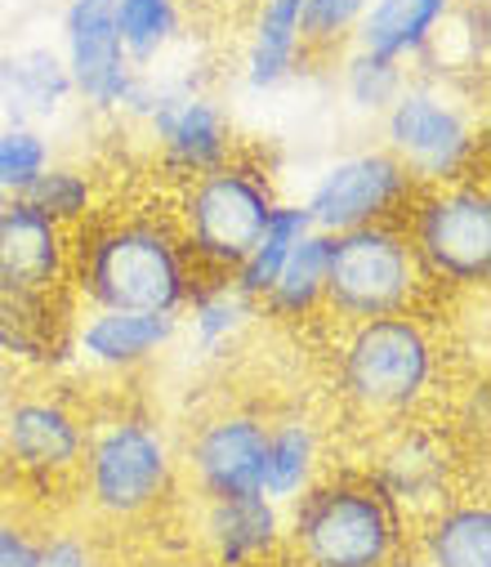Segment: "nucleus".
I'll return each mask as SVG.
<instances>
[{
	"instance_id": "obj_1",
	"label": "nucleus",
	"mask_w": 491,
	"mask_h": 567,
	"mask_svg": "<svg viewBox=\"0 0 491 567\" xmlns=\"http://www.w3.org/2000/svg\"><path fill=\"white\" fill-rule=\"evenodd\" d=\"M76 281L94 309L166 318H180L197 291L175 224L152 215L99 224L81 246Z\"/></svg>"
},
{
	"instance_id": "obj_2",
	"label": "nucleus",
	"mask_w": 491,
	"mask_h": 567,
	"mask_svg": "<svg viewBox=\"0 0 491 567\" xmlns=\"http://www.w3.org/2000/svg\"><path fill=\"white\" fill-rule=\"evenodd\" d=\"M290 540L304 567H393L402 554V509L371 478L313 483L295 501Z\"/></svg>"
},
{
	"instance_id": "obj_3",
	"label": "nucleus",
	"mask_w": 491,
	"mask_h": 567,
	"mask_svg": "<svg viewBox=\"0 0 491 567\" xmlns=\"http://www.w3.org/2000/svg\"><path fill=\"white\" fill-rule=\"evenodd\" d=\"M385 153L402 162L416 188H447L469 179L482 153V130L460 85L447 76L407 81L385 112Z\"/></svg>"
},
{
	"instance_id": "obj_4",
	"label": "nucleus",
	"mask_w": 491,
	"mask_h": 567,
	"mask_svg": "<svg viewBox=\"0 0 491 567\" xmlns=\"http://www.w3.org/2000/svg\"><path fill=\"white\" fill-rule=\"evenodd\" d=\"M438 375V344L416 313L354 322L340 344V389L362 415H411Z\"/></svg>"
},
{
	"instance_id": "obj_5",
	"label": "nucleus",
	"mask_w": 491,
	"mask_h": 567,
	"mask_svg": "<svg viewBox=\"0 0 491 567\" xmlns=\"http://www.w3.org/2000/svg\"><path fill=\"white\" fill-rule=\"evenodd\" d=\"M424 268L398 224H371L331 237V264H326V300L340 322H371L393 313H416L424 291Z\"/></svg>"
},
{
	"instance_id": "obj_6",
	"label": "nucleus",
	"mask_w": 491,
	"mask_h": 567,
	"mask_svg": "<svg viewBox=\"0 0 491 567\" xmlns=\"http://www.w3.org/2000/svg\"><path fill=\"white\" fill-rule=\"evenodd\" d=\"M273 206H277V193L255 166L224 162V166L188 179L175 233H180L188 259H197L215 277H233L237 264L259 241Z\"/></svg>"
},
{
	"instance_id": "obj_7",
	"label": "nucleus",
	"mask_w": 491,
	"mask_h": 567,
	"mask_svg": "<svg viewBox=\"0 0 491 567\" xmlns=\"http://www.w3.org/2000/svg\"><path fill=\"white\" fill-rule=\"evenodd\" d=\"M85 492L103 518H143L175 487L171 439L147 415H112L85 439Z\"/></svg>"
},
{
	"instance_id": "obj_8",
	"label": "nucleus",
	"mask_w": 491,
	"mask_h": 567,
	"mask_svg": "<svg viewBox=\"0 0 491 567\" xmlns=\"http://www.w3.org/2000/svg\"><path fill=\"white\" fill-rule=\"evenodd\" d=\"M407 241L429 281L473 291L491 277V193L478 179L420 188Z\"/></svg>"
},
{
	"instance_id": "obj_9",
	"label": "nucleus",
	"mask_w": 491,
	"mask_h": 567,
	"mask_svg": "<svg viewBox=\"0 0 491 567\" xmlns=\"http://www.w3.org/2000/svg\"><path fill=\"white\" fill-rule=\"evenodd\" d=\"M416 193L420 188L402 171V162H393L385 148H376V153H354V157L331 162L299 206L308 210L317 233L340 237L354 228L393 224V215L407 202H416Z\"/></svg>"
},
{
	"instance_id": "obj_10",
	"label": "nucleus",
	"mask_w": 491,
	"mask_h": 567,
	"mask_svg": "<svg viewBox=\"0 0 491 567\" xmlns=\"http://www.w3.org/2000/svg\"><path fill=\"white\" fill-rule=\"evenodd\" d=\"M166 166L184 179H197L233 162V125L228 112L188 81H156L152 112L143 116Z\"/></svg>"
},
{
	"instance_id": "obj_11",
	"label": "nucleus",
	"mask_w": 491,
	"mask_h": 567,
	"mask_svg": "<svg viewBox=\"0 0 491 567\" xmlns=\"http://www.w3.org/2000/svg\"><path fill=\"white\" fill-rule=\"evenodd\" d=\"M59 54L81 103H90L94 112H121L134 81V63L125 59V45L116 37L112 0H68Z\"/></svg>"
},
{
	"instance_id": "obj_12",
	"label": "nucleus",
	"mask_w": 491,
	"mask_h": 567,
	"mask_svg": "<svg viewBox=\"0 0 491 567\" xmlns=\"http://www.w3.org/2000/svg\"><path fill=\"white\" fill-rule=\"evenodd\" d=\"M85 424L81 415L45 393L14 398L6 420H0V447L6 461L32 478H63L76 474L85 461Z\"/></svg>"
},
{
	"instance_id": "obj_13",
	"label": "nucleus",
	"mask_w": 491,
	"mask_h": 567,
	"mask_svg": "<svg viewBox=\"0 0 491 567\" xmlns=\"http://www.w3.org/2000/svg\"><path fill=\"white\" fill-rule=\"evenodd\" d=\"M264 439H268V420L255 411H224L197 424V434L188 443V470L197 492L206 501L259 492Z\"/></svg>"
},
{
	"instance_id": "obj_14",
	"label": "nucleus",
	"mask_w": 491,
	"mask_h": 567,
	"mask_svg": "<svg viewBox=\"0 0 491 567\" xmlns=\"http://www.w3.org/2000/svg\"><path fill=\"white\" fill-rule=\"evenodd\" d=\"M68 228L45 219L23 197H0V287L54 296L68 277Z\"/></svg>"
},
{
	"instance_id": "obj_15",
	"label": "nucleus",
	"mask_w": 491,
	"mask_h": 567,
	"mask_svg": "<svg viewBox=\"0 0 491 567\" xmlns=\"http://www.w3.org/2000/svg\"><path fill=\"white\" fill-rule=\"evenodd\" d=\"M180 336V318L166 313H121V309H90L76 331L72 344L76 353L99 367V371H139L147 367L161 349Z\"/></svg>"
},
{
	"instance_id": "obj_16",
	"label": "nucleus",
	"mask_w": 491,
	"mask_h": 567,
	"mask_svg": "<svg viewBox=\"0 0 491 567\" xmlns=\"http://www.w3.org/2000/svg\"><path fill=\"white\" fill-rule=\"evenodd\" d=\"M398 509H442L451 483V447L429 430H398L371 478Z\"/></svg>"
},
{
	"instance_id": "obj_17",
	"label": "nucleus",
	"mask_w": 491,
	"mask_h": 567,
	"mask_svg": "<svg viewBox=\"0 0 491 567\" xmlns=\"http://www.w3.org/2000/svg\"><path fill=\"white\" fill-rule=\"evenodd\" d=\"M72 81L63 68V54L50 45H23L0 54V121L10 125H37L59 116L68 107Z\"/></svg>"
},
{
	"instance_id": "obj_18",
	"label": "nucleus",
	"mask_w": 491,
	"mask_h": 567,
	"mask_svg": "<svg viewBox=\"0 0 491 567\" xmlns=\"http://www.w3.org/2000/svg\"><path fill=\"white\" fill-rule=\"evenodd\" d=\"M460 0H367L354 32V50L389 59V63H420L438 28L456 14Z\"/></svg>"
},
{
	"instance_id": "obj_19",
	"label": "nucleus",
	"mask_w": 491,
	"mask_h": 567,
	"mask_svg": "<svg viewBox=\"0 0 491 567\" xmlns=\"http://www.w3.org/2000/svg\"><path fill=\"white\" fill-rule=\"evenodd\" d=\"M202 532L219 567H255L282 540V505H273L264 492L206 501Z\"/></svg>"
},
{
	"instance_id": "obj_20",
	"label": "nucleus",
	"mask_w": 491,
	"mask_h": 567,
	"mask_svg": "<svg viewBox=\"0 0 491 567\" xmlns=\"http://www.w3.org/2000/svg\"><path fill=\"white\" fill-rule=\"evenodd\" d=\"M304 68V0H259L246 41V85L268 94Z\"/></svg>"
},
{
	"instance_id": "obj_21",
	"label": "nucleus",
	"mask_w": 491,
	"mask_h": 567,
	"mask_svg": "<svg viewBox=\"0 0 491 567\" xmlns=\"http://www.w3.org/2000/svg\"><path fill=\"white\" fill-rule=\"evenodd\" d=\"M317 465H321V443H317V430H313L304 415L268 420L264 465H259V492L273 505H295L317 483Z\"/></svg>"
},
{
	"instance_id": "obj_22",
	"label": "nucleus",
	"mask_w": 491,
	"mask_h": 567,
	"mask_svg": "<svg viewBox=\"0 0 491 567\" xmlns=\"http://www.w3.org/2000/svg\"><path fill=\"white\" fill-rule=\"evenodd\" d=\"M429 567H491V509L487 501H456L429 514L420 536Z\"/></svg>"
},
{
	"instance_id": "obj_23",
	"label": "nucleus",
	"mask_w": 491,
	"mask_h": 567,
	"mask_svg": "<svg viewBox=\"0 0 491 567\" xmlns=\"http://www.w3.org/2000/svg\"><path fill=\"white\" fill-rule=\"evenodd\" d=\"M326 264H331V237L313 228L290 250V259L282 264V272L273 277L268 296L259 300L264 313L277 318V322H304V318H313L321 309V300H326Z\"/></svg>"
},
{
	"instance_id": "obj_24",
	"label": "nucleus",
	"mask_w": 491,
	"mask_h": 567,
	"mask_svg": "<svg viewBox=\"0 0 491 567\" xmlns=\"http://www.w3.org/2000/svg\"><path fill=\"white\" fill-rule=\"evenodd\" d=\"M308 233H313L308 210H304L299 202H277L273 215H268V224H264V233H259V241H255L250 255L237 264L233 287H237L246 300L259 305V300L268 296V287H273V277L282 272V264L290 259V250H295Z\"/></svg>"
},
{
	"instance_id": "obj_25",
	"label": "nucleus",
	"mask_w": 491,
	"mask_h": 567,
	"mask_svg": "<svg viewBox=\"0 0 491 567\" xmlns=\"http://www.w3.org/2000/svg\"><path fill=\"white\" fill-rule=\"evenodd\" d=\"M112 14L134 72H147L152 63H161L184 37L180 0H112Z\"/></svg>"
},
{
	"instance_id": "obj_26",
	"label": "nucleus",
	"mask_w": 491,
	"mask_h": 567,
	"mask_svg": "<svg viewBox=\"0 0 491 567\" xmlns=\"http://www.w3.org/2000/svg\"><path fill=\"white\" fill-rule=\"evenodd\" d=\"M63 349V322L50 309V296H28L0 287V353L23 362H50Z\"/></svg>"
},
{
	"instance_id": "obj_27",
	"label": "nucleus",
	"mask_w": 491,
	"mask_h": 567,
	"mask_svg": "<svg viewBox=\"0 0 491 567\" xmlns=\"http://www.w3.org/2000/svg\"><path fill=\"white\" fill-rule=\"evenodd\" d=\"M188 305H193V340L202 353H219L224 344H233L259 313V305L233 287V277H215L211 287L193 291Z\"/></svg>"
},
{
	"instance_id": "obj_28",
	"label": "nucleus",
	"mask_w": 491,
	"mask_h": 567,
	"mask_svg": "<svg viewBox=\"0 0 491 567\" xmlns=\"http://www.w3.org/2000/svg\"><path fill=\"white\" fill-rule=\"evenodd\" d=\"M28 206H37L45 219H54L59 228H72L81 219L94 215V179L81 166H59L50 162L45 175L23 193Z\"/></svg>"
},
{
	"instance_id": "obj_29",
	"label": "nucleus",
	"mask_w": 491,
	"mask_h": 567,
	"mask_svg": "<svg viewBox=\"0 0 491 567\" xmlns=\"http://www.w3.org/2000/svg\"><path fill=\"white\" fill-rule=\"evenodd\" d=\"M407 81L411 76H407L402 63H389V59H376V54H362V50H349L345 63H340L345 99L358 112H371V116H385L393 107V99L402 94Z\"/></svg>"
},
{
	"instance_id": "obj_30",
	"label": "nucleus",
	"mask_w": 491,
	"mask_h": 567,
	"mask_svg": "<svg viewBox=\"0 0 491 567\" xmlns=\"http://www.w3.org/2000/svg\"><path fill=\"white\" fill-rule=\"evenodd\" d=\"M54 162L50 138L37 125L0 121V197H23Z\"/></svg>"
},
{
	"instance_id": "obj_31",
	"label": "nucleus",
	"mask_w": 491,
	"mask_h": 567,
	"mask_svg": "<svg viewBox=\"0 0 491 567\" xmlns=\"http://www.w3.org/2000/svg\"><path fill=\"white\" fill-rule=\"evenodd\" d=\"M367 0H304V59H331L354 45Z\"/></svg>"
},
{
	"instance_id": "obj_32",
	"label": "nucleus",
	"mask_w": 491,
	"mask_h": 567,
	"mask_svg": "<svg viewBox=\"0 0 491 567\" xmlns=\"http://www.w3.org/2000/svg\"><path fill=\"white\" fill-rule=\"evenodd\" d=\"M45 558V540L32 536L28 527L0 518V567H41Z\"/></svg>"
},
{
	"instance_id": "obj_33",
	"label": "nucleus",
	"mask_w": 491,
	"mask_h": 567,
	"mask_svg": "<svg viewBox=\"0 0 491 567\" xmlns=\"http://www.w3.org/2000/svg\"><path fill=\"white\" fill-rule=\"evenodd\" d=\"M41 567H94V558H90L85 540H76V536H59V540H45V558H41Z\"/></svg>"
}]
</instances>
